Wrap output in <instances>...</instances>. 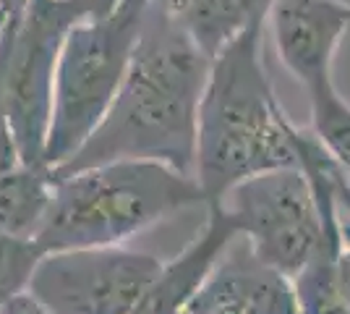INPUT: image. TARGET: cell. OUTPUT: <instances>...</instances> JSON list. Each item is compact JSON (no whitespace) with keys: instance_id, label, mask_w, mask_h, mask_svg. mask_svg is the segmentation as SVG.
Wrapping results in <instances>:
<instances>
[{"instance_id":"6da1fadb","label":"cell","mask_w":350,"mask_h":314,"mask_svg":"<svg viewBox=\"0 0 350 314\" xmlns=\"http://www.w3.org/2000/svg\"><path fill=\"white\" fill-rule=\"evenodd\" d=\"M212 58L149 0L126 79L89 142L55 173L149 160L193 176L199 107Z\"/></svg>"},{"instance_id":"7a4b0ae2","label":"cell","mask_w":350,"mask_h":314,"mask_svg":"<svg viewBox=\"0 0 350 314\" xmlns=\"http://www.w3.org/2000/svg\"><path fill=\"white\" fill-rule=\"evenodd\" d=\"M262 29L251 24L212 58L193 165L206 207L254 176L298 165V126L285 116L264 68Z\"/></svg>"},{"instance_id":"3957f363","label":"cell","mask_w":350,"mask_h":314,"mask_svg":"<svg viewBox=\"0 0 350 314\" xmlns=\"http://www.w3.org/2000/svg\"><path fill=\"white\" fill-rule=\"evenodd\" d=\"M199 205H206L199 181L175 168L149 160L92 165L55 173L53 202L34 241L44 252L120 246L149 225Z\"/></svg>"},{"instance_id":"277c9868","label":"cell","mask_w":350,"mask_h":314,"mask_svg":"<svg viewBox=\"0 0 350 314\" xmlns=\"http://www.w3.org/2000/svg\"><path fill=\"white\" fill-rule=\"evenodd\" d=\"M295 147V168L254 176L222 199L241 239H246L264 262L291 278L306 267L332 231L342 228L337 202L340 165L314 131L298 129Z\"/></svg>"},{"instance_id":"5b68a950","label":"cell","mask_w":350,"mask_h":314,"mask_svg":"<svg viewBox=\"0 0 350 314\" xmlns=\"http://www.w3.org/2000/svg\"><path fill=\"white\" fill-rule=\"evenodd\" d=\"M149 0H120L76 21L60 47L44 163L66 165L105 120L126 79Z\"/></svg>"},{"instance_id":"8992f818","label":"cell","mask_w":350,"mask_h":314,"mask_svg":"<svg viewBox=\"0 0 350 314\" xmlns=\"http://www.w3.org/2000/svg\"><path fill=\"white\" fill-rule=\"evenodd\" d=\"M100 14L97 0H31L27 14L0 29V90L21 163L47 165L60 47L76 21Z\"/></svg>"},{"instance_id":"52a82bcc","label":"cell","mask_w":350,"mask_h":314,"mask_svg":"<svg viewBox=\"0 0 350 314\" xmlns=\"http://www.w3.org/2000/svg\"><path fill=\"white\" fill-rule=\"evenodd\" d=\"M162 265L123 244L47 252L27 293L53 314H131Z\"/></svg>"},{"instance_id":"ba28073f","label":"cell","mask_w":350,"mask_h":314,"mask_svg":"<svg viewBox=\"0 0 350 314\" xmlns=\"http://www.w3.org/2000/svg\"><path fill=\"white\" fill-rule=\"evenodd\" d=\"M269 18L280 60L295 81L306 92L332 81L337 45L350 29V3L280 0Z\"/></svg>"},{"instance_id":"9c48e42d","label":"cell","mask_w":350,"mask_h":314,"mask_svg":"<svg viewBox=\"0 0 350 314\" xmlns=\"http://www.w3.org/2000/svg\"><path fill=\"white\" fill-rule=\"evenodd\" d=\"M189 314H301L293 278L272 267L251 249L233 246L222 254L217 267L191 301Z\"/></svg>"},{"instance_id":"30bf717a","label":"cell","mask_w":350,"mask_h":314,"mask_svg":"<svg viewBox=\"0 0 350 314\" xmlns=\"http://www.w3.org/2000/svg\"><path fill=\"white\" fill-rule=\"evenodd\" d=\"M204 231L191 241L180 254L165 262L154 283L131 314H186L191 301L206 283L209 272L217 267L222 254L230 249L238 233L233 215L222 202L209 205Z\"/></svg>"},{"instance_id":"8fae6325","label":"cell","mask_w":350,"mask_h":314,"mask_svg":"<svg viewBox=\"0 0 350 314\" xmlns=\"http://www.w3.org/2000/svg\"><path fill=\"white\" fill-rule=\"evenodd\" d=\"M209 58L251 24H264L280 0H152Z\"/></svg>"},{"instance_id":"7c38bea8","label":"cell","mask_w":350,"mask_h":314,"mask_svg":"<svg viewBox=\"0 0 350 314\" xmlns=\"http://www.w3.org/2000/svg\"><path fill=\"white\" fill-rule=\"evenodd\" d=\"M55 173L50 165H16L0 173V233L34 239L53 202Z\"/></svg>"},{"instance_id":"4fadbf2b","label":"cell","mask_w":350,"mask_h":314,"mask_svg":"<svg viewBox=\"0 0 350 314\" xmlns=\"http://www.w3.org/2000/svg\"><path fill=\"white\" fill-rule=\"evenodd\" d=\"M340 252H342V228L332 231L317 254L308 259V265L295 278V299L301 314H350L345 299L340 293Z\"/></svg>"},{"instance_id":"5bb4252c","label":"cell","mask_w":350,"mask_h":314,"mask_svg":"<svg viewBox=\"0 0 350 314\" xmlns=\"http://www.w3.org/2000/svg\"><path fill=\"white\" fill-rule=\"evenodd\" d=\"M306 94L311 103V131L350 176V103L335 87V79Z\"/></svg>"},{"instance_id":"9a60e30c","label":"cell","mask_w":350,"mask_h":314,"mask_svg":"<svg viewBox=\"0 0 350 314\" xmlns=\"http://www.w3.org/2000/svg\"><path fill=\"white\" fill-rule=\"evenodd\" d=\"M47 254L34 239H16L0 233V312L27 293L40 259Z\"/></svg>"},{"instance_id":"2e32d148","label":"cell","mask_w":350,"mask_h":314,"mask_svg":"<svg viewBox=\"0 0 350 314\" xmlns=\"http://www.w3.org/2000/svg\"><path fill=\"white\" fill-rule=\"evenodd\" d=\"M0 314H53V312H47L44 306H40L37 301L31 299L29 293H21L18 299H14L5 309Z\"/></svg>"},{"instance_id":"e0dca14e","label":"cell","mask_w":350,"mask_h":314,"mask_svg":"<svg viewBox=\"0 0 350 314\" xmlns=\"http://www.w3.org/2000/svg\"><path fill=\"white\" fill-rule=\"evenodd\" d=\"M337 270H340V293H342L345 306H348V312H350V246H348V244H342V252H340Z\"/></svg>"},{"instance_id":"ac0fdd59","label":"cell","mask_w":350,"mask_h":314,"mask_svg":"<svg viewBox=\"0 0 350 314\" xmlns=\"http://www.w3.org/2000/svg\"><path fill=\"white\" fill-rule=\"evenodd\" d=\"M337 202H340V209L350 215V176L342 168L337 170Z\"/></svg>"},{"instance_id":"d6986e66","label":"cell","mask_w":350,"mask_h":314,"mask_svg":"<svg viewBox=\"0 0 350 314\" xmlns=\"http://www.w3.org/2000/svg\"><path fill=\"white\" fill-rule=\"evenodd\" d=\"M31 5V0H0V14L5 18H18L27 14V8Z\"/></svg>"},{"instance_id":"ffe728a7","label":"cell","mask_w":350,"mask_h":314,"mask_svg":"<svg viewBox=\"0 0 350 314\" xmlns=\"http://www.w3.org/2000/svg\"><path fill=\"white\" fill-rule=\"evenodd\" d=\"M342 244L350 246V215H345V212H342Z\"/></svg>"},{"instance_id":"44dd1931","label":"cell","mask_w":350,"mask_h":314,"mask_svg":"<svg viewBox=\"0 0 350 314\" xmlns=\"http://www.w3.org/2000/svg\"><path fill=\"white\" fill-rule=\"evenodd\" d=\"M118 3H120V0H97V8H100V11H110Z\"/></svg>"},{"instance_id":"7402d4cb","label":"cell","mask_w":350,"mask_h":314,"mask_svg":"<svg viewBox=\"0 0 350 314\" xmlns=\"http://www.w3.org/2000/svg\"><path fill=\"white\" fill-rule=\"evenodd\" d=\"M3 24H5V16L0 14V29H3Z\"/></svg>"}]
</instances>
